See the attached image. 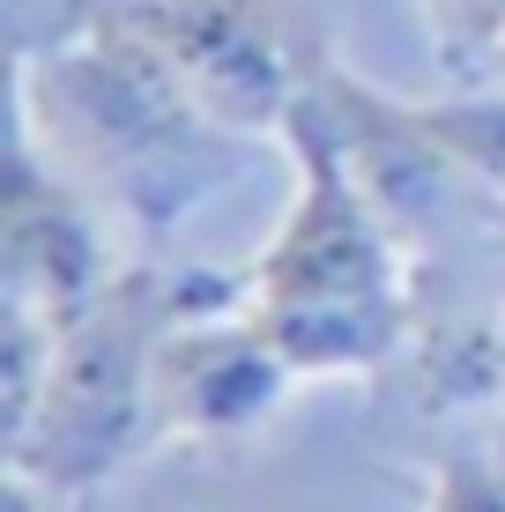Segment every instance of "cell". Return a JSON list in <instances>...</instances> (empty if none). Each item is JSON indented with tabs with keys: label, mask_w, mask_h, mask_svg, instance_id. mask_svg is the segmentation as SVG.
Listing matches in <instances>:
<instances>
[{
	"label": "cell",
	"mask_w": 505,
	"mask_h": 512,
	"mask_svg": "<svg viewBox=\"0 0 505 512\" xmlns=\"http://www.w3.org/2000/svg\"><path fill=\"white\" fill-rule=\"evenodd\" d=\"M15 127L38 134L104 216L149 238L253 171V141L208 119L164 52L97 0H52V30L15 45Z\"/></svg>",
	"instance_id": "1"
},
{
	"label": "cell",
	"mask_w": 505,
	"mask_h": 512,
	"mask_svg": "<svg viewBox=\"0 0 505 512\" xmlns=\"http://www.w3.org/2000/svg\"><path fill=\"white\" fill-rule=\"evenodd\" d=\"M290 149V208L246 268V312L275 342V357L305 379H379L424 334L416 305V245L357 179L335 134L320 82L283 119Z\"/></svg>",
	"instance_id": "2"
},
{
	"label": "cell",
	"mask_w": 505,
	"mask_h": 512,
	"mask_svg": "<svg viewBox=\"0 0 505 512\" xmlns=\"http://www.w3.org/2000/svg\"><path fill=\"white\" fill-rule=\"evenodd\" d=\"M246 305V268H119L60 327L45 401L8 446V475H30L52 498H97L127 461L156 446V349L171 327Z\"/></svg>",
	"instance_id": "3"
},
{
	"label": "cell",
	"mask_w": 505,
	"mask_h": 512,
	"mask_svg": "<svg viewBox=\"0 0 505 512\" xmlns=\"http://www.w3.org/2000/svg\"><path fill=\"white\" fill-rule=\"evenodd\" d=\"M97 8L149 38L171 75L201 97V112L246 141H283L290 104L320 67V52L290 45L275 0H97Z\"/></svg>",
	"instance_id": "4"
},
{
	"label": "cell",
	"mask_w": 505,
	"mask_h": 512,
	"mask_svg": "<svg viewBox=\"0 0 505 512\" xmlns=\"http://www.w3.org/2000/svg\"><path fill=\"white\" fill-rule=\"evenodd\" d=\"M0 275L8 305L45 312L67 327L82 305L112 282V245H104V208L45 156V141L15 127L8 141V193H0Z\"/></svg>",
	"instance_id": "5"
},
{
	"label": "cell",
	"mask_w": 505,
	"mask_h": 512,
	"mask_svg": "<svg viewBox=\"0 0 505 512\" xmlns=\"http://www.w3.org/2000/svg\"><path fill=\"white\" fill-rule=\"evenodd\" d=\"M298 386L253 312H208L164 334L156 349V446H231L260 431Z\"/></svg>",
	"instance_id": "6"
},
{
	"label": "cell",
	"mask_w": 505,
	"mask_h": 512,
	"mask_svg": "<svg viewBox=\"0 0 505 512\" xmlns=\"http://www.w3.org/2000/svg\"><path fill=\"white\" fill-rule=\"evenodd\" d=\"M416 119H424V134L446 149L454 179L491 193L505 208V90H454L439 104H416Z\"/></svg>",
	"instance_id": "7"
},
{
	"label": "cell",
	"mask_w": 505,
	"mask_h": 512,
	"mask_svg": "<svg viewBox=\"0 0 505 512\" xmlns=\"http://www.w3.org/2000/svg\"><path fill=\"white\" fill-rule=\"evenodd\" d=\"M431 38V67L454 90H483L491 67H505V0H416Z\"/></svg>",
	"instance_id": "8"
},
{
	"label": "cell",
	"mask_w": 505,
	"mask_h": 512,
	"mask_svg": "<svg viewBox=\"0 0 505 512\" xmlns=\"http://www.w3.org/2000/svg\"><path fill=\"white\" fill-rule=\"evenodd\" d=\"M431 512H505V461L446 446L431 461Z\"/></svg>",
	"instance_id": "9"
},
{
	"label": "cell",
	"mask_w": 505,
	"mask_h": 512,
	"mask_svg": "<svg viewBox=\"0 0 505 512\" xmlns=\"http://www.w3.org/2000/svg\"><path fill=\"white\" fill-rule=\"evenodd\" d=\"M60 512H104L97 498H60Z\"/></svg>",
	"instance_id": "10"
}]
</instances>
